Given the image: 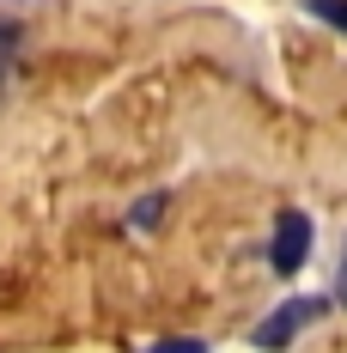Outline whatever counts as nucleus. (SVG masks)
<instances>
[{
	"label": "nucleus",
	"mask_w": 347,
	"mask_h": 353,
	"mask_svg": "<svg viewBox=\"0 0 347 353\" xmlns=\"http://www.w3.org/2000/svg\"><path fill=\"white\" fill-rule=\"evenodd\" d=\"M305 262H311V213H305V208H286L275 219V238H268V268L286 281V274H299Z\"/></svg>",
	"instance_id": "2"
},
{
	"label": "nucleus",
	"mask_w": 347,
	"mask_h": 353,
	"mask_svg": "<svg viewBox=\"0 0 347 353\" xmlns=\"http://www.w3.org/2000/svg\"><path fill=\"white\" fill-rule=\"evenodd\" d=\"M159 213H165V195H146V201H135V225H159Z\"/></svg>",
	"instance_id": "5"
},
{
	"label": "nucleus",
	"mask_w": 347,
	"mask_h": 353,
	"mask_svg": "<svg viewBox=\"0 0 347 353\" xmlns=\"http://www.w3.org/2000/svg\"><path fill=\"white\" fill-rule=\"evenodd\" d=\"M305 12L323 19V25H335V31H347V0H305Z\"/></svg>",
	"instance_id": "4"
},
{
	"label": "nucleus",
	"mask_w": 347,
	"mask_h": 353,
	"mask_svg": "<svg viewBox=\"0 0 347 353\" xmlns=\"http://www.w3.org/2000/svg\"><path fill=\"white\" fill-rule=\"evenodd\" d=\"M323 311H329V299H286L280 311H268V317L250 329V341H256L262 353H280V347H293V341H299V329L317 323Z\"/></svg>",
	"instance_id": "1"
},
{
	"label": "nucleus",
	"mask_w": 347,
	"mask_h": 353,
	"mask_svg": "<svg viewBox=\"0 0 347 353\" xmlns=\"http://www.w3.org/2000/svg\"><path fill=\"white\" fill-rule=\"evenodd\" d=\"M152 353H208V341H201V335H189V341L177 335V341H159Z\"/></svg>",
	"instance_id": "6"
},
{
	"label": "nucleus",
	"mask_w": 347,
	"mask_h": 353,
	"mask_svg": "<svg viewBox=\"0 0 347 353\" xmlns=\"http://www.w3.org/2000/svg\"><path fill=\"white\" fill-rule=\"evenodd\" d=\"M335 299L347 305V244H341V274H335Z\"/></svg>",
	"instance_id": "7"
},
{
	"label": "nucleus",
	"mask_w": 347,
	"mask_h": 353,
	"mask_svg": "<svg viewBox=\"0 0 347 353\" xmlns=\"http://www.w3.org/2000/svg\"><path fill=\"white\" fill-rule=\"evenodd\" d=\"M25 19H12V12H0V92H6V79H12V68L25 61Z\"/></svg>",
	"instance_id": "3"
}]
</instances>
